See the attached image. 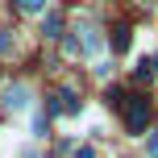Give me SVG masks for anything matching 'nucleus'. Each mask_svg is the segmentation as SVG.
Listing matches in <instances>:
<instances>
[{"mask_svg": "<svg viewBox=\"0 0 158 158\" xmlns=\"http://www.w3.org/2000/svg\"><path fill=\"white\" fill-rule=\"evenodd\" d=\"M108 71H112V67H108V58H96V75H100V79H108Z\"/></svg>", "mask_w": 158, "mask_h": 158, "instance_id": "1a4fd4ad", "label": "nucleus"}, {"mask_svg": "<svg viewBox=\"0 0 158 158\" xmlns=\"http://www.w3.org/2000/svg\"><path fill=\"white\" fill-rule=\"evenodd\" d=\"M17 8H21V13H29V17H42L50 8V0H13Z\"/></svg>", "mask_w": 158, "mask_h": 158, "instance_id": "39448f33", "label": "nucleus"}, {"mask_svg": "<svg viewBox=\"0 0 158 158\" xmlns=\"http://www.w3.org/2000/svg\"><path fill=\"white\" fill-rule=\"evenodd\" d=\"M46 108L50 112H67V104H63V96H46Z\"/></svg>", "mask_w": 158, "mask_h": 158, "instance_id": "0eeeda50", "label": "nucleus"}, {"mask_svg": "<svg viewBox=\"0 0 158 158\" xmlns=\"http://www.w3.org/2000/svg\"><path fill=\"white\" fill-rule=\"evenodd\" d=\"M8 50H13V38H8L4 29H0V54H8Z\"/></svg>", "mask_w": 158, "mask_h": 158, "instance_id": "9d476101", "label": "nucleus"}, {"mask_svg": "<svg viewBox=\"0 0 158 158\" xmlns=\"http://www.w3.org/2000/svg\"><path fill=\"white\" fill-rule=\"evenodd\" d=\"M79 33H83V38H79V50H100V33H96L92 25H83Z\"/></svg>", "mask_w": 158, "mask_h": 158, "instance_id": "423d86ee", "label": "nucleus"}, {"mask_svg": "<svg viewBox=\"0 0 158 158\" xmlns=\"http://www.w3.org/2000/svg\"><path fill=\"white\" fill-rule=\"evenodd\" d=\"M75 158H92V150H87V146H79V150H75Z\"/></svg>", "mask_w": 158, "mask_h": 158, "instance_id": "9b49d317", "label": "nucleus"}, {"mask_svg": "<svg viewBox=\"0 0 158 158\" xmlns=\"http://www.w3.org/2000/svg\"><path fill=\"white\" fill-rule=\"evenodd\" d=\"M129 42H133V29H129V25H117V29H112V50H129Z\"/></svg>", "mask_w": 158, "mask_h": 158, "instance_id": "20e7f679", "label": "nucleus"}, {"mask_svg": "<svg viewBox=\"0 0 158 158\" xmlns=\"http://www.w3.org/2000/svg\"><path fill=\"white\" fill-rule=\"evenodd\" d=\"M137 4H154V0H137Z\"/></svg>", "mask_w": 158, "mask_h": 158, "instance_id": "f8f14e48", "label": "nucleus"}, {"mask_svg": "<svg viewBox=\"0 0 158 158\" xmlns=\"http://www.w3.org/2000/svg\"><path fill=\"white\" fill-rule=\"evenodd\" d=\"M125 125H129V133H142L146 137V125H150V104L142 100V96H125Z\"/></svg>", "mask_w": 158, "mask_h": 158, "instance_id": "f257e3e1", "label": "nucleus"}, {"mask_svg": "<svg viewBox=\"0 0 158 158\" xmlns=\"http://www.w3.org/2000/svg\"><path fill=\"white\" fill-rule=\"evenodd\" d=\"M4 108H13V112H25V108H29V87H25V83H13V87H4Z\"/></svg>", "mask_w": 158, "mask_h": 158, "instance_id": "f03ea898", "label": "nucleus"}, {"mask_svg": "<svg viewBox=\"0 0 158 158\" xmlns=\"http://www.w3.org/2000/svg\"><path fill=\"white\" fill-rule=\"evenodd\" d=\"M42 33H46V38H63V13L46 8V13H42Z\"/></svg>", "mask_w": 158, "mask_h": 158, "instance_id": "7ed1b4c3", "label": "nucleus"}, {"mask_svg": "<svg viewBox=\"0 0 158 158\" xmlns=\"http://www.w3.org/2000/svg\"><path fill=\"white\" fill-rule=\"evenodd\" d=\"M146 154L158 158V133H146Z\"/></svg>", "mask_w": 158, "mask_h": 158, "instance_id": "6e6552de", "label": "nucleus"}, {"mask_svg": "<svg viewBox=\"0 0 158 158\" xmlns=\"http://www.w3.org/2000/svg\"><path fill=\"white\" fill-rule=\"evenodd\" d=\"M154 71H158V54H154Z\"/></svg>", "mask_w": 158, "mask_h": 158, "instance_id": "ddd939ff", "label": "nucleus"}]
</instances>
